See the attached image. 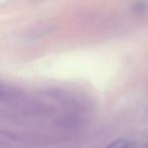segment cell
Listing matches in <instances>:
<instances>
[{"label":"cell","mask_w":148,"mask_h":148,"mask_svg":"<svg viewBox=\"0 0 148 148\" xmlns=\"http://www.w3.org/2000/svg\"><path fill=\"white\" fill-rule=\"evenodd\" d=\"M109 146H116V147H121V148H128L134 146V144L132 142H129V140H125V139H119L117 142H114V143L110 144Z\"/></svg>","instance_id":"obj_2"},{"label":"cell","mask_w":148,"mask_h":148,"mask_svg":"<svg viewBox=\"0 0 148 148\" xmlns=\"http://www.w3.org/2000/svg\"><path fill=\"white\" fill-rule=\"evenodd\" d=\"M132 10L135 14L137 15H144L146 13V10H147V5H146L145 1H142V0H138V1H135L132 6Z\"/></svg>","instance_id":"obj_1"}]
</instances>
